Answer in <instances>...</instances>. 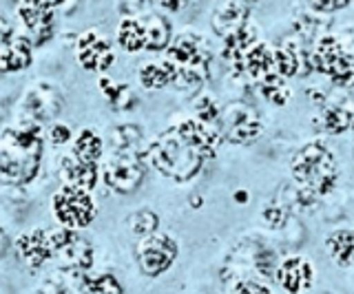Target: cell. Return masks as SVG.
I'll return each instance as SVG.
<instances>
[{"mask_svg": "<svg viewBox=\"0 0 354 294\" xmlns=\"http://www.w3.org/2000/svg\"><path fill=\"white\" fill-rule=\"evenodd\" d=\"M219 141L221 133L213 124L184 119L151 141L144 159L162 175L175 182H188L197 175L206 159L217 153Z\"/></svg>", "mask_w": 354, "mask_h": 294, "instance_id": "cell-1", "label": "cell"}, {"mask_svg": "<svg viewBox=\"0 0 354 294\" xmlns=\"http://www.w3.org/2000/svg\"><path fill=\"white\" fill-rule=\"evenodd\" d=\"M42 157L40 124L25 117L0 133V182L25 184L36 177Z\"/></svg>", "mask_w": 354, "mask_h": 294, "instance_id": "cell-2", "label": "cell"}, {"mask_svg": "<svg viewBox=\"0 0 354 294\" xmlns=\"http://www.w3.org/2000/svg\"><path fill=\"white\" fill-rule=\"evenodd\" d=\"M292 179L304 195L326 197L339 182V164L335 155L319 141H310L301 150H297L290 161Z\"/></svg>", "mask_w": 354, "mask_h": 294, "instance_id": "cell-3", "label": "cell"}, {"mask_svg": "<svg viewBox=\"0 0 354 294\" xmlns=\"http://www.w3.org/2000/svg\"><path fill=\"white\" fill-rule=\"evenodd\" d=\"M310 67L328 75L332 84L350 89L354 84V56L335 36H321L310 53Z\"/></svg>", "mask_w": 354, "mask_h": 294, "instance_id": "cell-4", "label": "cell"}, {"mask_svg": "<svg viewBox=\"0 0 354 294\" xmlns=\"http://www.w3.org/2000/svg\"><path fill=\"white\" fill-rule=\"evenodd\" d=\"M100 177L104 184L120 195H131L144 177V161L136 148H113L100 161Z\"/></svg>", "mask_w": 354, "mask_h": 294, "instance_id": "cell-5", "label": "cell"}, {"mask_svg": "<svg viewBox=\"0 0 354 294\" xmlns=\"http://www.w3.org/2000/svg\"><path fill=\"white\" fill-rule=\"evenodd\" d=\"M51 210L55 222L62 228H69V231H82L97 215L91 193L73 186H60L53 193Z\"/></svg>", "mask_w": 354, "mask_h": 294, "instance_id": "cell-6", "label": "cell"}, {"mask_svg": "<svg viewBox=\"0 0 354 294\" xmlns=\"http://www.w3.org/2000/svg\"><path fill=\"white\" fill-rule=\"evenodd\" d=\"M47 239H49L51 259L58 261L62 268L84 270L91 266L93 261L91 246H88V242L77 231H69V228L58 226L47 231Z\"/></svg>", "mask_w": 354, "mask_h": 294, "instance_id": "cell-7", "label": "cell"}, {"mask_svg": "<svg viewBox=\"0 0 354 294\" xmlns=\"http://www.w3.org/2000/svg\"><path fill=\"white\" fill-rule=\"evenodd\" d=\"M219 133L235 144H250L261 135V122L257 113L246 104H228L219 115Z\"/></svg>", "mask_w": 354, "mask_h": 294, "instance_id": "cell-8", "label": "cell"}, {"mask_svg": "<svg viewBox=\"0 0 354 294\" xmlns=\"http://www.w3.org/2000/svg\"><path fill=\"white\" fill-rule=\"evenodd\" d=\"M177 257V244L175 239L162 233H153L149 237H144L138 246V261L144 275L158 277L162 272H166Z\"/></svg>", "mask_w": 354, "mask_h": 294, "instance_id": "cell-9", "label": "cell"}, {"mask_svg": "<svg viewBox=\"0 0 354 294\" xmlns=\"http://www.w3.org/2000/svg\"><path fill=\"white\" fill-rule=\"evenodd\" d=\"M75 58L77 64L88 71H106L113 64L115 53L111 47V40L104 38V34L88 29L75 40Z\"/></svg>", "mask_w": 354, "mask_h": 294, "instance_id": "cell-10", "label": "cell"}, {"mask_svg": "<svg viewBox=\"0 0 354 294\" xmlns=\"http://www.w3.org/2000/svg\"><path fill=\"white\" fill-rule=\"evenodd\" d=\"M274 279L288 294H301L313 286L315 268L306 257H288L277 264Z\"/></svg>", "mask_w": 354, "mask_h": 294, "instance_id": "cell-11", "label": "cell"}, {"mask_svg": "<svg viewBox=\"0 0 354 294\" xmlns=\"http://www.w3.org/2000/svg\"><path fill=\"white\" fill-rule=\"evenodd\" d=\"M60 179L62 186H73L91 193L100 182V164L75 157L71 150L60 157Z\"/></svg>", "mask_w": 354, "mask_h": 294, "instance_id": "cell-12", "label": "cell"}, {"mask_svg": "<svg viewBox=\"0 0 354 294\" xmlns=\"http://www.w3.org/2000/svg\"><path fill=\"white\" fill-rule=\"evenodd\" d=\"M53 9L55 5L51 3H20L16 7V14L20 18L22 27L27 31V38L31 45L42 42V36L49 34L53 27Z\"/></svg>", "mask_w": 354, "mask_h": 294, "instance_id": "cell-13", "label": "cell"}, {"mask_svg": "<svg viewBox=\"0 0 354 294\" xmlns=\"http://www.w3.org/2000/svg\"><path fill=\"white\" fill-rule=\"evenodd\" d=\"M14 246H16L18 259L22 264H27L29 268H40L44 266V261L51 259L47 231H42V228H33V231L18 235Z\"/></svg>", "mask_w": 354, "mask_h": 294, "instance_id": "cell-14", "label": "cell"}, {"mask_svg": "<svg viewBox=\"0 0 354 294\" xmlns=\"http://www.w3.org/2000/svg\"><path fill=\"white\" fill-rule=\"evenodd\" d=\"M31 40L25 34H14L0 45V73H20L31 64Z\"/></svg>", "mask_w": 354, "mask_h": 294, "instance_id": "cell-15", "label": "cell"}, {"mask_svg": "<svg viewBox=\"0 0 354 294\" xmlns=\"http://www.w3.org/2000/svg\"><path fill=\"white\" fill-rule=\"evenodd\" d=\"M250 7L246 3H221L213 14V29L221 38L237 34L248 25Z\"/></svg>", "mask_w": 354, "mask_h": 294, "instance_id": "cell-16", "label": "cell"}, {"mask_svg": "<svg viewBox=\"0 0 354 294\" xmlns=\"http://www.w3.org/2000/svg\"><path fill=\"white\" fill-rule=\"evenodd\" d=\"M25 102H27V117L38 124H44L60 111L58 106L60 97L55 95L51 86H33L31 91H27Z\"/></svg>", "mask_w": 354, "mask_h": 294, "instance_id": "cell-17", "label": "cell"}, {"mask_svg": "<svg viewBox=\"0 0 354 294\" xmlns=\"http://www.w3.org/2000/svg\"><path fill=\"white\" fill-rule=\"evenodd\" d=\"M144 27V51L158 53L171 45V23L162 14H140Z\"/></svg>", "mask_w": 354, "mask_h": 294, "instance_id": "cell-18", "label": "cell"}, {"mask_svg": "<svg viewBox=\"0 0 354 294\" xmlns=\"http://www.w3.org/2000/svg\"><path fill=\"white\" fill-rule=\"evenodd\" d=\"M115 36H118V45L122 51H127V53L144 51V27H142L140 14H129L122 18L118 23Z\"/></svg>", "mask_w": 354, "mask_h": 294, "instance_id": "cell-19", "label": "cell"}, {"mask_svg": "<svg viewBox=\"0 0 354 294\" xmlns=\"http://www.w3.org/2000/svg\"><path fill=\"white\" fill-rule=\"evenodd\" d=\"M175 80H177V69H175V64L166 58L144 64L140 71V82L147 86V89H164V86L175 84Z\"/></svg>", "mask_w": 354, "mask_h": 294, "instance_id": "cell-20", "label": "cell"}, {"mask_svg": "<svg viewBox=\"0 0 354 294\" xmlns=\"http://www.w3.org/2000/svg\"><path fill=\"white\" fill-rule=\"evenodd\" d=\"M326 250L330 259L341 268H348L354 264V233L352 231H337L328 237Z\"/></svg>", "mask_w": 354, "mask_h": 294, "instance_id": "cell-21", "label": "cell"}, {"mask_svg": "<svg viewBox=\"0 0 354 294\" xmlns=\"http://www.w3.org/2000/svg\"><path fill=\"white\" fill-rule=\"evenodd\" d=\"M352 119H354V104H328L321 111V122H324L321 126L332 135L350 130Z\"/></svg>", "mask_w": 354, "mask_h": 294, "instance_id": "cell-22", "label": "cell"}, {"mask_svg": "<svg viewBox=\"0 0 354 294\" xmlns=\"http://www.w3.org/2000/svg\"><path fill=\"white\" fill-rule=\"evenodd\" d=\"M71 153L75 157H80V159L95 161V164H100V159H102V153H104V144H102V139H100V135L95 133V130L84 128L73 137Z\"/></svg>", "mask_w": 354, "mask_h": 294, "instance_id": "cell-23", "label": "cell"}, {"mask_svg": "<svg viewBox=\"0 0 354 294\" xmlns=\"http://www.w3.org/2000/svg\"><path fill=\"white\" fill-rule=\"evenodd\" d=\"M155 228H158V215L153 210H138L129 217V231L142 239L153 235Z\"/></svg>", "mask_w": 354, "mask_h": 294, "instance_id": "cell-24", "label": "cell"}, {"mask_svg": "<svg viewBox=\"0 0 354 294\" xmlns=\"http://www.w3.org/2000/svg\"><path fill=\"white\" fill-rule=\"evenodd\" d=\"M195 115H197V122H204V124H215L219 115H221V108L217 106L215 97L210 95H199L197 102H195Z\"/></svg>", "mask_w": 354, "mask_h": 294, "instance_id": "cell-25", "label": "cell"}, {"mask_svg": "<svg viewBox=\"0 0 354 294\" xmlns=\"http://www.w3.org/2000/svg\"><path fill=\"white\" fill-rule=\"evenodd\" d=\"M84 294H122L120 283L113 277H97L86 281V286H82Z\"/></svg>", "mask_w": 354, "mask_h": 294, "instance_id": "cell-26", "label": "cell"}, {"mask_svg": "<svg viewBox=\"0 0 354 294\" xmlns=\"http://www.w3.org/2000/svg\"><path fill=\"white\" fill-rule=\"evenodd\" d=\"M113 144L115 148H133V144H138L142 139V133L131 124H122L118 128H113Z\"/></svg>", "mask_w": 354, "mask_h": 294, "instance_id": "cell-27", "label": "cell"}, {"mask_svg": "<svg viewBox=\"0 0 354 294\" xmlns=\"http://www.w3.org/2000/svg\"><path fill=\"white\" fill-rule=\"evenodd\" d=\"M47 139L51 146H66L69 141H73V135H71V128L66 124H60V122H53L49 124L47 128Z\"/></svg>", "mask_w": 354, "mask_h": 294, "instance_id": "cell-28", "label": "cell"}, {"mask_svg": "<svg viewBox=\"0 0 354 294\" xmlns=\"http://www.w3.org/2000/svg\"><path fill=\"white\" fill-rule=\"evenodd\" d=\"M230 294H272L268 286H263V283H257V281H237L235 286H232Z\"/></svg>", "mask_w": 354, "mask_h": 294, "instance_id": "cell-29", "label": "cell"}, {"mask_svg": "<svg viewBox=\"0 0 354 294\" xmlns=\"http://www.w3.org/2000/svg\"><path fill=\"white\" fill-rule=\"evenodd\" d=\"M261 217H263V222L268 224L270 228H279L286 222V210L279 208V206H268V208H263Z\"/></svg>", "mask_w": 354, "mask_h": 294, "instance_id": "cell-30", "label": "cell"}, {"mask_svg": "<svg viewBox=\"0 0 354 294\" xmlns=\"http://www.w3.org/2000/svg\"><path fill=\"white\" fill-rule=\"evenodd\" d=\"M348 5H350L348 0H341V3L330 0V3H308V9L313 14H332V12H339V9H346Z\"/></svg>", "mask_w": 354, "mask_h": 294, "instance_id": "cell-31", "label": "cell"}, {"mask_svg": "<svg viewBox=\"0 0 354 294\" xmlns=\"http://www.w3.org/2000/svg\"><path fill=\"white\" fill-rule=\"evenodd\" d=\"M5 239V231H3V226H0V242Z\"/></svg>", "mask_w": 354, "mask_h": 294, "instance_id": "cell-32", "label": "cell"}]
</instances>
